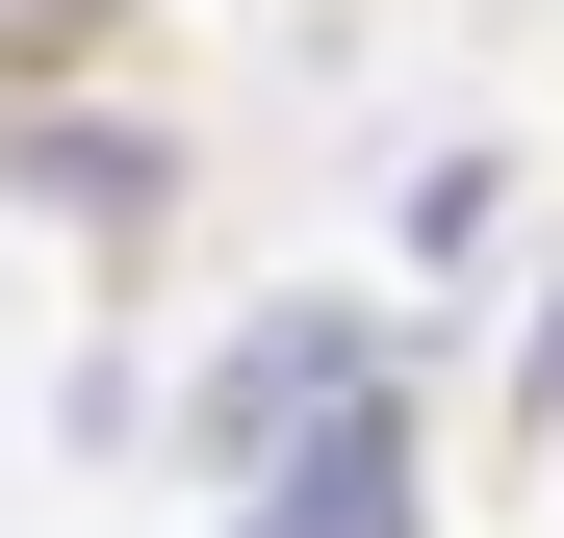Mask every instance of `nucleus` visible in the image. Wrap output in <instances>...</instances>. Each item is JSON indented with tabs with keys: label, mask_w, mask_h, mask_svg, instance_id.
Returning a JSON list of instances; mask_svg holds the SVG:
<instances>
[{
	"label": "nucleus",
	"mask_w": 564,
	"mask_h": 538,
	"mask_svg": "<svg viewBox=\"0 0 564 538\" xmlns=\"http://www.w3.org/2000/svg\"><path fill=\"white\" fill-rule=\"evenodd\" d=\"M0 26H52V0H0ZM77 26H104V0H77Z\"/></svg>",
	"instance_id": "1"
}]
</instances>
